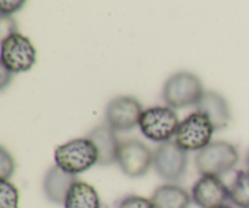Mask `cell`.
I'll return each mask as SVG.
<instances>
[{
    "label": "cell",
    "mask_w": 249,
    "mask_h": 208,
    "mask_svg": "<svg viewBox=\"0 0 249 208\" xmlns=\"http://www.w3.org/2000/svg\"><path fill=\"white\" fill-rule=\"evenodd\" d=\"M56 166L70 174L78 175L99 163V153L90 139L77 138L58 146L53 153Z\"/></svg>",
    "instance_id": "1"
},
{
    "label": "cell",
    "mask_w": 249,
    "mask_h": 208,
    "mask_svg": "<svg viewBox=\"0 0 249 208\" xmlns=\"http://www.w3.org/2000/svg\"><path fill=\"white\" fill-rule=\"evenodd\" d=\"M204 88L198 76L187 71L174 73L163 85L162 97L167 106L174 110L196 106L204 94Z\"/></svg>",
    "instance_id": "2"
},
{
    "label": "cell",
    "mask_w": 249,
    "mask_h": 208,
    "mask_svg": "<svg viewBox=\"0 0 249 208\" xmlns=\"http://www.w3.org/2000/svg\"><path fill=\"white\" fill-rule=\"evenodd\" d=\"M238 161L240 153L236 146L224 140L212 141L208 146L198 151L195 158L199 174L219 178L232 170Z\"/></svg>",
    "instance_id": "3"
},
{
    "label": "cell",
    "mask_w": 249,
    "mask_h": 208,
    "mask_svg": "<svg viewBox=\"0 0 249 208\" xmlns=\"http://www.w3.org/2000/svg\"><path fill=\"white\" fill-rule=\"evenodd\" d=\"M36 61V50L31 39L15 32L1 39L0 66L9 72L23 73L32 70Z\"/></svg>",
    "instance_id": "4"
},
{
    "label": "cell",
    "mask_w": 249,
    "mask_h": 208,
    "mask_svg": "<svg viewBox=\"0 0 249 208\" xmlns=\"http://www.w3.org/2000/svg\"><path fill=\"white\" fill-rule=\"evenodd\" d=\"M180 126L179 117L170 106H152L143 110L139 128L143 136L155 143H167L172 140Z\"/></svg>",
    "instance_id": "5"
},
{
    "label": "cell",
    "mask_w": 249,
    "mask_h": 208,
    "mask_svg": "<svg viewBox=\"0 0 249 208\" xmlns=\"http://www.w3.org/2000/svg\"><path fill=\"white\" fill-rule=\"evenodd\" d=\"M215 132L212 122L204 114L194 112L182 122L175 134V143L185 151H201L212 143Z\"/></svg>",
    "instance_id": "6"
},
{
    "label": "cell",
    "mask_w": 249,
    "mask_h": 208,
    "mask_svg": "<svg viewBox=\"0 0 249 208\" xmlns=\"http://www.w3.org/2000/svg\"><path fill=\"white\" fill-rule=\"evenodd\" d=\"M187 151L174 141L160 144L153 151V167L162 179L178 182L184 177L187 170Z\"/></svg>",
    "instance_id": "7"
},
{
    "label": "cell",
    "mask_w": 249,
    "mask_h": 208,
    "mask_svg": "<svg viewBox=\"0 0 249 208\" xmlns=\"http://www.w3.org/2000/svg\"><path fill=\"white\" fill-rule=\"evenodd\" d=\"M117 165L129 178H141L153 165V152L136 139L122 141Z\"/></svg>",
    "instance_id": "8"
},
{
    "label": "cell",
    "mask_w": 249,
    "mask_h": 208,
    "mask_svg": "<svg viewBox=\"0 0 249 208\" xmlns=\"http://www.w3.org/2000/svg\"><path fill=\"white\" fill-rule=\"evenodd\" d=\"M143 109L136 97L129 95L113 97L107 104L105 117L106 123L116 132L131 131L139 126Z\"/></svg>",
    "instance_id": "9"
},
{
    "label": "cell",
    "mask_w": 249,
    "mask_h": 208,
    "mask_svg": "<svg viewBox=\"0 0 249 208\" xmlns=\"http://www.w3.org/2000/svg\"><path fill=\"white\" fill-rule=\"evenodd\" d=\"M191 197L199 208H223L230 201V188L219 177L201 175L192 187Z\"/></svg>",
    "instance_id": "10"
},
{
    "label": "cell",
    "mask_w": 249,
    "mask_h": 208,
    "mask_svg": "<svg viewBox=\"0 0 249 208\" xmlns=\"http://www.w3.org/2000/svg\"><path fill=\"white\" fill-rule=\"evenodd\" d=\"M196 111L204 114L213 124L215 132L228 128L230 124L231 110L225 97L213 90H207L196 105Z\"/></svg>",
    "instance_id": "11"
},
{
    "label": "cell",
    "mask_w": 249,
    "mask_h": 208,
    "mask_svg": "<svg viewBox=\"0 0 249 208\" xmlns=\"http://www.w3.org/2000/svg\"><path fill=\"white\" fill-rule=\"evenodd\" d=\"M87 138L91 140V143L96 148L97 153H99V163L97 165L111 166L117 163L121 143L117 138L116 131L111 126L104 123L94 127L88 133Z\"/></svg>",
    "instance_id": "12"
},
{
    "label": "cell",
    "mask_w": 249,
    "mask_h": 208,
    "mask_svg": "<svg viewBox=\"0 0 249 208\" xmlns=\"http://www.w3.org/2000/svg\"><path fill=\"white\" fill-rule=\"evenodd\" d=\"M77 182V175L70 174L55 165L49 168V170L44 175V195L53 204L63 205L67 199L68 192Z\"/></svg>",
    "instance_id": "13"
},
{
    "label": "cell",
    "mask_w": 249,
    "mask_h": 208,
    "mask_svg": "<svg viewBox=\"0 0 249 208\" xmlns=\"http://www.w3.org/2000/svg\"><path fill=\"white\" fill-rule=\"evenodd\" d=\"M151 200L155 208H189L192 197L184 188L170 183L158 187Z\"/></svg>",
    "instance_id": "14"
},
{
    "label": "cell",
    "mask_w": 249,
    "mask_h": 208,
    "mask_svg": "<svg viewBox=\"0 0 249 208\" xmlns=\"http://www.w3.org/2000/svg\"><path fill=\"white\" fill-rule=\"evenodd\" d=\"M63 206L65 208H101V200L92 185L78 180L68 192Z\"/></svg>",
    "instance_id": "15"
},
{
    "label": "cell",
    "mask_w": 249,
    "mask_h": 208,
    "mask_svg": "<svg viewBox=\"0 0 249 208\" xmlns=\"http://www.w3.org/2000/svg\"><path fill=\"white\" fill-rule=\"evenodd\" d=\"M230 201L237 208H249V170L237 172L230 187Z\"/></svg>",
    "instance_id": "16"
},
{
    "label": "cell",
    "mask_w": 249,
    "mask_h": 208,
    "mask_svg": "<svg viewBox=\"0 0 249 208\" xmlns=\"http://www.w3.org/2000/svg\"><path fill=\"white\" fill-rule=\"evenodd\" d=\"M19 192L10 180L0 182V208H18Z\"/></svg>",
    "instance_id": "17"
},
{
    "label": "cell",
    "mask_w": 249,
    "mask_h": 208,
    "mask_svg": "<svg viewBox=\"0 0 249 208\" xmlns=\"http://www.w3.org/2000/svg\"><path fill=\"white\" fill-rule=\"evenodd\" d=\"M16 170V163L11 153L4 148L0 146V178L1 180H10Z\"/></svg>",
    "instance_id": "18"
},
{
    "label": "cell",
    "mask_w": 249,
    "mask_h": 208,
    "mask_svg": "<svg viewBox=\"0 0 249 208\" xmlns=\"http://www.w3.org/2000/svg\"><path fill=\"white\" fill-rule=\"evenodd\" d=\"M117 208H155L152 200L139 195H129L119 201Z\"/></svg>",
    "instance_id": "19"
},
{
    "label": "cell",
    "mask_w": 249,
    "mask_h": 208,
    "mask_svg": "<svg viewBox=\"0 0 249 208\" xmlns=\"http://www.w3.org/2000/svg\"><path fill=\"white\" fill-rule=\"evenodd\" d=\"M27 0H0L1 16H11L24 6Z\"/></svg>",
    "instance_id": "20"
},
{
    "label": "cell",
    "mask_w": 249,
    "mask_h": 208,
    "mask_svg": "<svg viewBox=\"0 0 249 208\" xmlns=\"http://www.w3.org/2000/svg\"><path fill=\"white\" fill-rule=\"evenodd\" d=\"M12 73L9 72L7 70H5L4 67H1V78H0V88L1 89H5L6 85L11 82Z\"/></svg>",
    "instance_id": "21"
},
{
    "label": "cell",
    "mask_w": 249,
    "mask_h": 208,
    "mask_svg": "<svg viewBox=\"0 0 249 208\" xmlns=\"http://www.w3.org/2000/svg\"><path fill=\"white\" fill-rule=\"evenodd\" d=\"M246 162H247V167H248V170H249V151H248V153H247V157H246Z\"/></svg>",
    "instance_id": "22"
},
{
    "label": "cell",
    "mask_w": 249,
    "mask_h": 208,
    "mask_svg": "<svg viewBox=\"0 0 249 208\" xmlns=\"http://www.w3.org/2000/svg\"><path fill=\"white\" fill-rule=\"evenodd\" d=\"M223 208H232V207H230V206H225V207H223Z\"/></svg>",
    "instance_id": "23"
}]
</instances>
